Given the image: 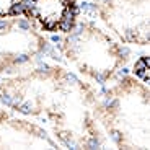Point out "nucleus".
Listing matches in <instances>:
<instances>
[{
  "label": "nucleus",
  "instance_id": "20e7f679",
  "mask_svg": "<svg viewBox=\"0 0 150 150\" xmlns=\"http://www.w3.org/2000/svg\"><path fill=\"white\" fill-rule=\"evenodd\" d=\"M23 11V0H0V20L10 18Z\"/></svg>",
  "mask_w": 150,
  "mask_h": 150
},
{
  "label": "nucleus",
  "instance_id": "39448f33",
  "mask_svg": "<svg viewBox=\"0 0 150 150\" xmlns=\"http://www.w3.org/2000/svg\"><path fill=\"white\" fill-rule=\"evenodd\" d=\"M134 74L139 75L145 83L149 82V57L147 56H142L134 64Z\"/></svg>",
  "mask_w": 150,
  "mask_h": 150
},
{
  "label": "nucleus",
  "instance_id": "f257e3e1",
  "mask_svg": "<svg viewBox=\"0 0 150 150\" xmlns=\"http://www.w3.org/2000/svg\"><path fill=\"white\" fill-rule=\"evenodd\" d=\"M69 33L65 39L67 59L90 79L106 82L126 64L122 47L93 23H82Z\"/></svg>",
  "mask_w": 150,
  "mask_h": 150
},
{
  "label": "nucleus",
  "instance_id": "f03ea898",
  "mask_svg": "<svg viewBox=\"0 0 150 150\" xmlns=\"http://www.w3.org/2000/svg\"><path fill=\"white\" fill-rule=\"evenodd\" d=\"M98 13L127 44H149V0H101Z\"/></svg>",
  "mask_w": 150,
  "mask_h": 150
},
{
  "label": "nucleus",
  "instance_id": "7ed1b4c3",
  "mask_svg": "<svg viewBox=\"0 0 150 150\" xmlns=\"http://www.w3.org/2000/svg\"><path fill=\"white\" fill-rule=\"evenodd\" d=\"M23 13L49 33H69L75 28L79 8L75 0H23Z\"/></svg>",
  "mask_w": 150,
  "mask_h": 150
}]
</instances>
